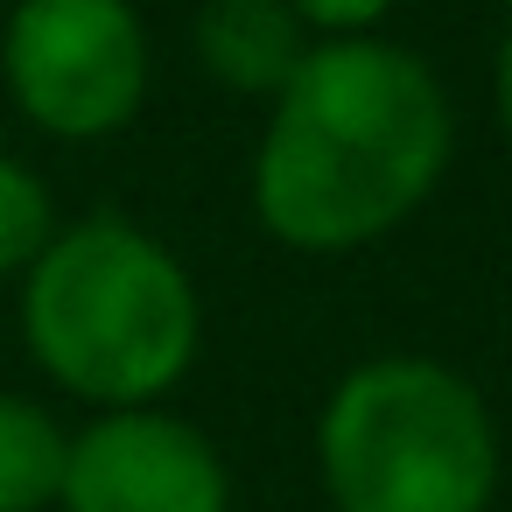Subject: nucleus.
Listing matches in <instances>:
<instances>
[{
  "instance_id": "nucleus-6",
  "label": "nucleus",
  "mask_w": 512,
  "mask_h": 512,
  "mask_svg": "<svg viewBox=\"0 0 512 512\" xmlns=\"http://www.w3.org/2000/svg\"><path fill=\"white\" fill-rule=\"evenodd\" d=\"M302 50L309 29L288 0H204L197 8V64L239 99H274L295 78Z\"/></svg>"
},
{
  "instance_id": "nucleus-1",
  "label": "nucleus",
  "mask_w": 512,
  "mask_h": 512,
  "mask_svg": "<svg viewBox=\"0 0 512 512\" xmlns=\"http://www.w3.org/2000/svg\"><path fill=\"white\" fill-rule=\"evenodd\" d=\"M253 211L288 253H358L407 225L449 169V92L379 36H323L267 99Z\"/></svg>"
},
{
  "instance_id": "nucleus-2",
  "label": "nucleus",
  "mask_w": 512,
  "mask_h": 512,
  "mask_svg": "<svg viewBox=\"0 0 512 512\" xmlns=\"http://www.w3.org/2000/svg\"><path fill=\"white\" fill-rule=\"evenodd\" d=\"M29 358L85 407H162L204 344L190 267L141 225L92 211L57 225L22 274Z\"/></svg>"
},
{
  "instance_id": "nucleus-5",
  "label": "nucleus",
  "mask_w": 512,
  "mask_h": 512,
  "mask_svg": "<svg viewBox=\"0 0 512 512\" xmlns=\"http://www.w3.org/2000/svg\"><path fill=\"white\" fill-rule=\"evenodd\" d=\"M57 512H232V470L197 421L106 407L71 435Z\"/></svg>"
},
{
  "instance_id": "nucleus-9",
  "label": "nucleus",
  "mask_w": 512,
  "mask_h": 512,
  "mask_svg": "<svg viewBox=\"0 0 512 512\" xmlns=\"http://www.w3.org/2000/svg\"><path fill=\"white\" fill-rule=\"evenodd\" d=\"M288 8L316 36H372V22H386L400 0H288Z\"/></svg>"
},
{
  "instance_id": "nucleus-3",
  "label": "nucleus",
  "mask_w": 512,
  "mask_h": 512,
  "mask_svg": "<svg viewBox=\"0 0 512 512\" xmlns=\"http://www.w3.org/2000/svg\"><path fill=\"white\" fill-rule=\"evenodd\" d=\"M316 477L330 512H491L498 421L456 365L379 351L330 386Z\"/></svg>"
},
{
  "instance_id": "nucleus-8",
  "label": "nucleus",
  "mask_w": 512,
  "mask_h": 512,
  "mask_svg": "<svg viewBox=\"0 0 512 512\" xmlns=\"http://www.w3.org/2000/svg\"><path fill=\"white\" fill-rule=\"evenodd\" d=\"M50 232H57V211H50L43 176L22 169L15 155H0V281L29 274V260L50 246Z\"/></svg>"
},
{
  "instance_id": "nucleus-4",
  "label": "nucleus",
  "mask_w": 512,
  "mask_h": 512,
  "mask_svg": "<svg viewBox=\"0 0 512 512\" xmlns=\"http://www.w3.org/2000/svg\"><path fill=\"white\" fill-rule=\"evenodd\" d=\"M0 78L43 134L106 141L148 99V29L127 0H15Z\"/></svg>"
},
{
  "instance_id": "nucleus-7",
  "label": "nucleus",
  "mask_w": 512,
  "mask_h": 512,
  "mask_svg": "<svg viewBox=\"0 0 512 512\" xmlns=\"http://www.w3.org/2000/svg\"><path fill=\"white\" fill-rule=\"evenodd\" d=\"M64 456H71V428L43 400L0 393V512H57Z\"/></svg>"
},
{
  "instance_id": "nucleus-10",
  "label": "nucleus",
  "mask_w": 512,
  "mask_h": 512,
  "mask_svg": "<svg viewBox=\"0 0 512 512\" xmlns=\"http://www.w3.org/2000/svg\"><path fill=\"white\" fill-rule=\"evenodd\" d=\"M491 92H498V127H505V141H512V29H505V43H498V71H491Z\"/></svg>"
}]
</instances>
